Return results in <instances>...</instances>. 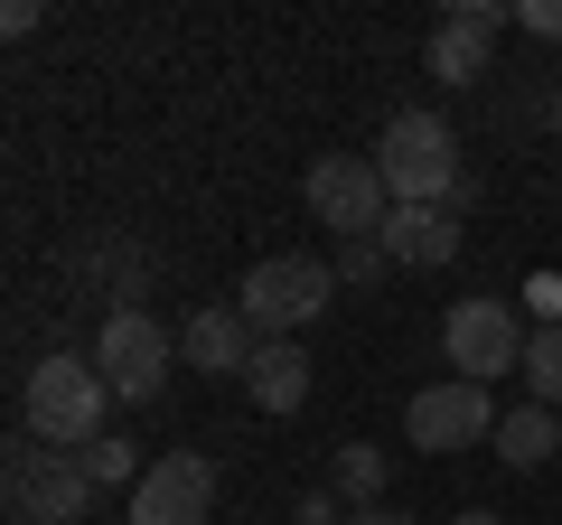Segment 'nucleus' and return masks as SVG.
Here are the masks:
<instances>
[{
    "instance_id": "nucleus-17",
    "label": "nucleus",
    "mask_w": 562,
    "mask_h": 525,
    "mask_svg": "<svg viewBox=\"0 0 562 525\" xmlns=\"http://www.w3.org/2000/svg\"><path fill=\"white\" fill-rule=\"evenodd\" d=\"M85 469H94V488H140V479H150V469L132 460V442H122V432H103V442H85Z\"/></svg>"
},
{
    "instance_id": "nucleus-18",
    "label": "nucleus",
    "mask_w": 562,
    "mask_h": 525,
    "mask_svg": "<svg viewBox=\"0 0 562 525\" xmlns=\"http://www.w3.org/2000/svg\"><path fill=\"white\" fill-rule=\"evenodd\" d=\"M384 262H394V254H384V235L375 244H338V282H375Z\"/></svg>"
},
{
    "instance_id": "nucleus-3",
    "label": "nucleus",
    "mask_w": 562,
    "mask_h": 525,
    "mask_svg": "<svg viewBox=\"0 0 562 525\" xmlns=\"http://www.w3.org/2000/svg\"><path fill=\"white\" fill-rule=\"evenodd\" d=\"M10 516L20 525H76L85 506H94V469H85V450H57L38 442V432H20L10 442Z\"/></svg>"
},
{
    "instance_id": "nucleus-1",
    "label": "nucleus",
    "mask_w": 562,
    "mask_h": 525,
    "mask_svg": "<svg viewBox=\"0 0 562 525\" xmlns=\"http://www.w3.org/2000/svg\"><path fill=\"white\" fill-rule=\"evenodd\" d=\"M103 413H113V384L94 376V357H38L29 366V394H20V432H38V442L57 450H85L103 442Z\"/></svg>"
},
{
    "instance_id": "nucleus-9",
    "label": "nucleus",
    "mask_w": 562,
    "mask_h": 525,
    "mask_svg": "<svg viewBox=\"0 0 562 525\" xmlns=\"http://www.w3.org/2000/svg\"><path fill=\"white\" fill-rule=\"evenodd\" d=\"M216 516V460L206 450H160L132 488V525H206Z\"/></svg>"
},
{
    "instance_id": "nucleus-12",
    "label": "nucleus",
    "mask_w": 562,
    "mask_h": 525,
    "mask_svg": "<svg viewBox=\"0 0 562 525\" xmlns=\"http://www.w3.org/2000/svg\"><path fill=\"white\" fill-rule=\"evenodd\" d=\"M384 254H394L403 272H441V262H460V216H450V206H394Z\"/></svg>"
},
{
    "instance_id": "nucleus-22",
    "label": "nucleus",
    "mask_w": 562,
    "mask_h": 525,
    "mask_svg": "<svg viewBox=\"0 0 562 525\" xmlns=\"http://www.w3.org/2000/svg\"><path fill=\"white\" fill-rule=\"evenodd\" d=\"M553 132H562V94H553Z\"/></svg>"
},
{
    "instance_id": "nucleus-11",
    "label": "nucleus",
    "mask_w": 562,
    "mask_h": 525,
    "mask_svg": "<svg viewBox=\"0 0 562 525\" xmlns=\"http://www.w3.org/2000/svg\"><path fill=\"white\" fill-rule=\"evenodd\" d=\"M254 347H262V338H254V320H244L235 301H206L198 320L179 328V357L198 366V376H244V366H254Z\"/></svg>"
},
{
    "instance_id": "nucleus-10",
    "label": "nucleus",
    "mask_w": 562,
    "mask_h": 525,
    "mask_svg": "<svg viewBox=\"0 0 562 525\" xmlns=\"http://www.w3.org/2000/svg\"><path fill=\"white\" fill-rule=\"evenodd\" d=\"M497 29H506L497 0H450L431 20V85H479L487 57H497Z\"/></svg>"
},
{
    "instance_id": "nucleus-19",
    "label": "nucleus",
    "mask_w": 562,
    "mask_h": 525,
    "mask_svg": "<svg viewBox=\"0 0 562 525\" xmlns=\"http://www.w3.org/2000/svg\"><path fill=\"white\" fill-rule=\"evenodd\" d=\"M516 29H535V38H562V0H516Z\"/></svg>"
},
{
    "instance_id": "nucleus-15",
    "label": "nucleus",
    "mask_w": 562,
    "mask_h": 525,
    "mask_svg": "<svg viewBox=\"0 0 562 525\" xmlns=\"http://www.w3.org/2000/svg\"><path fill=\"white\" fill-rule=\"evenodd\" d=\"M525 384H535V404L562 413V320H535V338H525Z\"/></svg>"
},
{
    "instance_id": "nucleus-7",
    "label": "nucleus",
    "mask_w": 562,
    "mask_h": 525,
    "mask_svg": "<svg viewBox=\"0 0 562 525\" xmlns=\"http://www.w3.org/2000/svg\"><path fill=\"white\" fill-rule=\"evenodd\" d=\"M525 338H535V328L506 301H450V320H441V357H450V376H469V384H497L506 366L525 376Z\"/></svg>"
},
{
    "instance_id": "nucleus-14",
    "label": "nucleus",
    "mask_w": 562,
    "mask_h": 525,
    "mask_svg": "<svg viewBox=\"0 0 562 525\" xmlns=\"http://www.w3.org/2000/svg\"><path fill=\"white\" fill-rule=\"evenodd\" d=\"M553 450H562V413H553V404H516V413L497 423V460H506V469H543Z\"/></svg>"
},
{
    "instance_id": "nucleus-16",
    "label": "nucleus",
    "mask_w": 562,
    "mask_h": 525,
    "mask_svg": "<svg viewBox=\"0 0 562 525\" xmlns=\"http://www.w3.org/2000/svg\"><path fill=\"white\" fill-rule=\"evenodd\" d=\"M338 498H357V506H384V450H366V442H347L338 450Z\"/></svg>"
},
{
    "instance_id": "nucleus-20",
    "label": "nucleus",
    "mask_w": 562,
    "mask_h": 525,
    "mask_svg": "<svg viewBox=\"0 0 562 525\" xmlns=\"http://www.w3.org/2000/svg\"><path fill=\"white\" fill-rule=\"evenodd\" d=\"M347 525H422V516H403V506H357Z\"/></svg>"
},
{
    "instance_id": "nucleus-8",
    "label": "nucleus",
    "mask_w": 562,
    "mask_h": 525,
    "mask_svg": "<svg viewBox=\"0 0 562 525\" xmlns=\"http://www.w3.org/2000/svg\"><path fill=\"white\" fill-rule=\"evenodd\" d=\"M403 432H413V450H469L497 432V394L469 376H441V384H422L413 404H403Z\"/></svg>"
},
{
    "instance_id": "nucleus-6",
    "label": "nucleus",
    "mask_w": 562,
    "mask_h": 525,
    "mask_svg": "<svg viewBox=\"0 0 562 525\" xmlns=\"http://www.w3.org/2000/svg\"><path fill=\"white\" fill-rule=\"evenodd\" d=\"M169 366H179V338H169L150 310H103L94 328V376L113 384V404H160Z\"/></svg>"
},
{
    "instance_id": "nucleus-2",
    "label": "nucleus",
    "mask_w": 562,
    "mask_h": 525,
    "mask_svg": "<svg viewBox=\"0 0 562 525\" xmlns=\"http://www.w3.org/2000/svg\"><path fill=\"white\" fill-rule=\"evenodd\" d=\"M375 169L384 188H394V206H450L460 198V132H450L441 113H394L384 122V142H375Z\"/></svg>"
},
{
    "instance_id": "nucleus-21",
    "label": "nucleus",
    "mask_w": 562,
    "mask_h": 525,
    "mask_svg": "<svg viewBox=\"0 0 562 525\" xmlns=\"http://www.w3.org/2000/svg\"><path fill=\"white\" fill-rule=\"evenodd\" d=\"M450 525H506V516H487V506H469V516H450Z\"/></svg>"
},
{
    "instance_id": "nucleus-4",
    "label": "nucleus",
    "mask_w": 562,
    "mask_h": 525,
    "mask_svg": "<svg viewBox=\"0 0 562 525\" xmlns=\"http://www.w3.org/2000/svg\"><path fill=\"white\" fill-rule=\"evenodd\" d=\"M328 291H338V262H319V254H272V262L244 272L235 310L254 320V338H301V328L328 310Z\"/></svg>"
},
{
    "instance_id": "nucleus-5",
    "label": "nucleus",
    "mask_w": 562,
    "mask_h": 525,
    "mask_svg": "<svg viewBox=\"0 0 562 525\" xmlns=\"http://www.w3.org/2000/svg\"><path fill=\"white\" fill-rule=\"evenodd\" d=\"M310 216L338 244H375L394 225V188H384L375 150H328V160H310Z\"/></svg>"
},
{
    "instance_id": "nucleus-13",
    "label": "nucleus",
    "mask_w": 562,
    "mask_h": 525,
    "mask_svg": "<svg viewBox=\"0 0 562 525\" xmlns=\"http://www.w3.org/2000/svg\"><path fill=\"white\" fill-rule=\"evenodd\" d=\"M244 394H254L262 413H301V404H310V357H301V338H262L254 366H244Z\"/></svg>"
}]
</instances>
